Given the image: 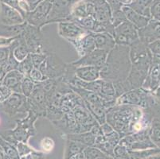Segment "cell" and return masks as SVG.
I'll return each instance as SVG.
<instances>
[{
	"mask_svg": "<svg viewBox=\"0 0 160 159\" xmlns=\"http://www.w3.org/2000/svg\"><path fill=\"white\" fill-rule=\"evenodd\" d=\"M63 115L64 112H62L60 107H57V106L52 104H48L45 118L49 119L52 122L60 119L63 116Z\"/></svg>",
	"mask_w": 160,
	"mask_h": 159,
	"instance_id": "f1b7e54d",
	"label": "cell"
},
{
	"mask_svg": "<svg viewBox=\"0 0 160 159\" xmlns=\"http://www.w3.org/2000/svg\"><path fill=\"white\" fill-rule=\"evenodd\" d=\"M125 21H127V18H126V16H125L124 13L122 11V9L120 10V11L112 12V25L114 27H116V26L120 25L121 23H123V22Z\"/></svg>",
	"mask_w": 160,
	"mask_h": 159,
	"instance_id": "d6a6232c",
	"label": "cell"
},
{
	"mask_svg": "<svg viewBox=\"0 0 160 159\" xmlns=\"http://www.w3.org/2000/svg\"><path fill=\"white\" fill-rule=\"evenodd\" d=\"M10 51L13 53L14 58H15L18 62H21L24 59L30 55V52L27 48L24 38L22 35L17 37L14 42L11 43L9 46Z\"/></svg>",
	"mask_w": 160,
	"mask_h": 159,
	"instance_id": "7402d4cb",
	"label": "cell"
},
{
	"mask_svg": "<svg viewBox=\"0 0 160 159\" xmlns=\"http://www.w3.org/2000/svg\"><path fill=\"white\" fill-rule=\"evenodd\" d=\"M72 114L76 119V122L79 126L80 133L90 131L91 128L98 122L92 116L89 111L85 107V103H81L76 106L72 109Z\"/></svg>",
	"mask_w": 160,
	"mask_h": 159,
	"instance_id": "7c38bea8",
	"label": "cell"
},
{
	"mask_svg": "<svg viewBox=\"0 0 160 159\" xmlns=\"http://www.w3.org/2000/svg\"><path fill=\"white\" fill-rule=\"evenodd\" d=\"M33 68L34 67H33V63H32L30 55H29L26 59H24L21 62H19L17 70H18L25 77H28Z\"/></svg>",
	"mask_w": 160,
	"mask_h": 159,
	"instance_id": "4dcf8cb0",
	"label": "cell"
},
{
	"mask_svg": "<svg viewBox=\"0 0 160 159\" xmlns=\"http://www.w3.org/2000/svg\"><path fill=\"white\" fill-rule=\"evenodd\" d=\"M100 127H101V130H102L103 135H108V134L111 133V132H112L114 131L112 127L109 124V123H108L107 122H104V124L100 125Z\"/></svg>",
	"mask_w": 160,
	"mask_h": 159,
	"instance_id": "f6af8a7d",
	"label": "cell"
},
{
	"mask_svg": "<svg viewBox=\"0 0 160 159\" xmlns=\"http://www.w3.org/2000/svg\"><path fill=\"white\" fill-rule=\"evenodd\" d=\"M85 159H88V158H85Z\"/></svg>",
	"mask_w": 160,
	"mask_h": 159,
	"instance_id": "db71d44e",
	"label": "cell"
},
{
	"mask_svg": "<svg viewBox=\"0 0 160 159\" xmlns=\"http://www.w3.org/2000/svg\"><path fill=\"white\" fill-rule=\"evenodd\" d=\"M27 22H25L18 25H5L0 22V37H16L22 35L24 31Z\"/></svg>",
	"mask_w": 160,
	"mask_h": 159,
	"instance_id": "cb8c5ba5",
	"label": "cell"
},
{
	"mask_svg": "<svg viewBox=\"0 0 160 159\" xmlns=\"http://www.w3.org/2000/svg\"><path fill=\"white\" fill-rule=\"evenodd\" d=\"M129 57L132 68L126 83L130 90L140 88L148 74L152 62V54L148 45L139 39L129 46Z\"/></svg>",
	"mask_w": 160,
	"mask_h": 159,
	"instance_id": "7a4b0ae2",
	"label": "cell"
},
{
	"mask_svg": "<svg viewBox=\"0 0 160 159\" xmlns=\"http://www.w3.org/2000/svg\"><path fill=\"white\" fill-rule=\"evenodd\" d=\"M35 83L33 82L30 77H25L21 83L22 94L28 98L29 96L31 95V93L33 92L34 87H35Z\"/></svg>",
	"mask_w": 160,
	"mask_h": 159,
	"instance_id": "f546056e",
	"label": "cell"
},
{
	"mask_svg": "<svg viewBox=\"0 0 160 159\" xmlns=\"http://www.w3.org/2000/svg\"><path fill=\"white\" fill-rule=\"evenodd\" d=\"M10 55L9 47H0V66L3 68L7 64Z\"/></svg>",
	"mask_w": 160,
	"mask_h": 159,
	"instance_id": "8d00e7d4",
	"label": "cell"
},
{
	"mask_svg": "<svg viewBox=\"0 0 160 159\" xmlns=\"http://www.w3.org/2000/svg\"><path fill=\"white\" fill-rule=\"evenodd\" d=\"M106 2L108 3L109 7L111 8L112 13L120 11L123 7V0H106Z\"/></svg>",
	"mask_w": 160,
	"mask_h": 159,
	"instance_id": "f35d334b",
	"label": "cell"
},
{
	"mask_svg": "<svg viewBox=\"0 0 160 159\" xmlns=\"http://www.w3.org/2000/svg\"><path fill=\"white\" fill-rule=\"evenodd\" d=\"M1 111L10 117L17 115H24L26 116L30 111L27 97L22 93L13 92L9 98L2 103Z\"/></svg>",
	"mask_w": 160,
	"mask_h": 159,
	"instance_id": "52a82bcc",
	"label": "cell"
},
{
	"mask_svg": "<svg viewBox=\"0 0 160 159\" xmlns=\"http://www.w3.org/2000/svg\"><path fill=\"white\" fill-rule=\"evenodd\" d=\"M0 22L5 25H18L25 22V19L16 9L0 2Z\"/></svg>",
	"mask_w": 160,
	"mask_h": 159,
	"instance_id": "2e32d148",
	"label": "cell"
},
{
	"mask_svg": "<svg viewBox=\"0 0 160 159\" xmlns=\"http://www.w3.org/2000/svg\"><path fill=\"white\" fill-rule=\"evenodd\" d=\"M54 141L53 138H49V137H46L42 138L41 141V147L44 152L49 153L53 151V147H54Z\"/></svg>",
	"mask_w": 160,
	"mask_h": 159,
	"instance_id": "e575fe53",
	"label": "cell"
},
{
	"mask_svg": "<svg viewBox=\"0 0 160 159\" xmlns=\"http://www.w3.org/2000/svg\"><path fill=\"white\" fill-rule=\"evenodd\" d=\"M83 1H87V2H93L95 0H83Z\"/></svg>",
	"mask_w": 160,
	"mask_h": 159,
	"instance_id": "816d5d0a",
	"label": "cell"
},
{
	"mask_svg": "<svg viewBox=\"0 0 160 159\" xmlns=\"http://www.w3.org/2000/svg\"><path fill=\"white\" fill-rule=\"evenodd\" d=\"M18 37H19V36H18ZM18 37H11V38L0 37V47H9L11 45V43Z\"/></svg>",
	"mask_w": 160,
	"mask_h": 159,
	"instance_id": "60d3db41",
	"label": "cell"
},
{
	"mask_svg": "<svg viewBox=\"0 0 160 159\" xmlns=\"http://www.w3.org/2000/svg\"><path fill=\"white\" fill-rule=\"evenodd\" d=\"M89 32L81 28L73 22H62L58 23V34L68 42L81 38Z\"/></svg>",
	"mask_w": 160,
	"mask_h": 159,
	"instance_id": "5bb4252c",
	"label": "cell"
},
{
	"mask_svg": "<svg viewBox=\"0 0 160 159\" xmlns=\"http://www.w3.org/2000/svg\"><path fill=\"white\" fill-rule=\"evenodd\" d=\"M152 129H151V138L155 141H159L160 140V126L158 123H153Z\"/></svg>",
	"mask_w": 160,
	"mask_h": 159,
	"instance_id": "ab89813d",
	"label": "cell"
},
{
	"mask_svg": "<svg viewBox=\"0 0 160 159\" xmlns=\"http://www.w3.org/2000/svg\"><path fill=\"white\" fill-rule=\"evenodd\" d=\"M49 52H41V53H30L32 63L34 68H39L40 65L46 60Z\"/></svg>",
	"mask_w": 160,
	"mask_h": 159,
	"instance_id": "1f68e13d",
	"label": "cell"
},
{
	"mask_svg": "<svg viewBox=\"0 0 160 159\" xmlns=\"http://www.w3.org/2000/svg\"><path fill=\"white\" fill-rule=\"evenodd\" d=\"M46 1H48V2H51V3H53V2H54L55 0H46Z\"/></svg>",
	"mask_w": 160,
	"mask_h": 159,
	"instance_id": "f907efd6",
	"label": "cell"
},
{
	"mask_svg": "<svg viewBox=\"0 0 160 159\" xmlns=\"http://www.w3.org/2000/svg\"><path fill=\"white\" fill-rule=\"evenodd\" d=\"M108 53V52L104 50L96 49L85 56L71 62V64L75 67L94 66L101 69L105 64Z\"/></svg>",
	"mask_w": 160,
	"mask_h": 159,
	"instance_id": "4fadbf2b",
	"label": "cell"
},
{
	"mask_svg": "<svg viewBox=\"0 0 160 159\" xmlns=\"http://www.w3.org/2000/svg\"><path fill=\"white\" fill-rule=\"evenodd\" d=\"M149 92L140 88L126 92L116 99V105H131L147 109L153 104V99L150 96Z\"/></svg>",
	"mask_w": 160,
	"mask_h": 159,
	"instance_id": "5b68a950",
	"label": "cell"
},
{
	"mask_svg": "<svg viewBox=\"0 0 160 159\" xmlns=\"http://www.w3.org/2000/svg\"><path fill=\"white\" fill-rule=\"evenodd\" d=\"M26 2L28 5L29 9H30V11H33L41 2H42L43 0H25Z\"/></svg>",
	"mask_w": 160,
	"mask_h": 159,
	"instance_id": "ee69618b",
	"label": "cell"
},
{
	"mask_svg": "<svg viewBox=\"0 0 160 159\" xmlns=\"http://www.w3.org/2000/svg\"><path fill=\"white\" fill-rule=\"evenodd\" d=\"M90 132H91V133L96 138L98 136H101V135H103L102 130H101L100 125L99 124V123H97L96 125H94V126L91 128V130H90Z\"/></svg>",
	"mask_w": 160,
	"mask_h": 159,
	"instance_id": "7bdbcfd3",
	"label": "cell"
},
{
	"mask_svg": "<svg viewBox=\"0 0 160 159\" xmlns=\"http://www.w3.org/2000/svg\"><path fill=\"white\" fill-rule=\"evenodd\" d=\"M139 39L146 45L160 39V21L151 18L146 26L138 30Z\"/></svg>",
	"mask_w": 160,
	"mask_h": 159,
	"instance_id": "9a60e30c",
	"label": "cell"
},
{
	"mask_svg": "<svg viewBox=\"0 0 160 159\" xmlns=\"http://www.w3.org/2000/svg\"><path fill=\"white\" fill-rule=\"evenodd\" d=\"M152 2L153 0H134L128 7L141 15L152 18L151 14V6Z\"/></svg>",
	"mask_w": 160,
	"mask_h": 159,
	"instance_id": "484cf974",
	"label": "cell"
},
{
	"mask_svg": "<svg viewBox=\"0 0 160 159\" xmlns=\"http://www.w3.org/2000/svg\"><path fill=\"white\" fill-rule=\"evenodd\" d=\"M69 159H85V154H84V151L81 153H78V154H75V155H72V157H69Z\"/></svg>",
	"mask_w": 160,
	"mask_h": 159,
	"instance_id": "bcb514c9",
	"label": "cell"
},
{
	"mask_svg": "<svg viewBox=\"0 0 160 159\" xmlns=\"http://www.w3.org/2000/svg\"><path fill=\"white\" fill-rule=\"evenodd\" d=\"M131 68L129 46L116 45L108 53L105 64L100 69V79L112 84L123 82L127 80Z\"/></svg>",
	"mask_w": 160,
	"mask_h": 159,
	"instance_id": "6da1fadb",
	"label": "cell"
},
{
	"mask_svg": "<svg viewBox=\"0 0 160 159\" xmlns=\"http://www.w3.org/2000/svg\"><path fill=\"white\" fill-rule=\"evenodd\" d=\"M66 68L67 63L60 57L55 52H49L38 69L46 78L58 79L63 77Z\"/></svg>",
	"mask_w": 160,
	"mask_h": 159,
	"instance_id": "8992f818",
	"label": "cell"
},
{
	"mask_svg": "<svg viewBox=\"0 0 160 159\" xmlns=\"http://www.w3.org/2000/svg\"><path fill=\"white\" fill-rule=\"evenodd\" d=\"M66 139L72 140L75 142H78L80 143L85 145V147H94L96 142V137L88 131L84 133L78 134H67L65 135Z\"/></svg>",
	"mask_w": 160,
	"mask_h": 159,
	"instance_id": "d4e9b609",
	"label": "cell"
},
{
	"mask_svg": "<svg viewBox=\"0 0 160 159\" xmlns=\"http://www.w3.org/2000/svg\"><path fill=\"white\" fill-rule=\"evenodd\" d=\"M38 118L36 114L29 111L25 117L16 120V127L14 129L11 130V132L18 142L27 143L29 138L36 135L34 124Z\"/></svg>",
	"mask_w": 160,
	"mask_h": 159,
	"instance_id": "277c9868",
	"label": "cell"
},
{
	"mask_svg": "<svg viewBox=\"0 0 160 159\" xmlns=\"http://www.w3.org/2000/svg\"><path fill=\"white\" fill-rule=\"evenodd\" d=\"M52 3L46 0H43L33 11H29L26 14L25 21L28 24L42 29L46 25L47 17L51 10Z\"/></svg>",
	"mask_w": 160,
	"mask_h": 159,
	"instance_id": "8fae6325",
	"label": "cell"
},
{
	"mask_svg": "<svg viewBox=\"0 0 160 159\" xmlns=\"http://www.w3.org/2000/svg\"><path fill=\"white\" fill-rule=\"evenodd\" d=\"M113 37L116 45L130 46L139 40L138 29L127 20L115 27Z\"/></svg>",
	"mask_w": 160,
	"mask_h": 159,
	"instance_id": "9c48e42d",
	"label": "cell"
},
{
	"mask_svg": "<svg viewBox=\"0 0 160 159\" xmlns=\"http://www.w3.org/2000/svg\"><path fill=\"white\" fill-rule=\"evenodd\" d=\"M52 123L56 127V128L62 131L65 135L80 133L79 126L76 122L72 111L64 113L63 116L60 119L52 122Z\"/></svg>",
	"mask_w": 160,
	"mask_h": 159,
	"instance_id": "e0dca14e",
	"label": "cell"
},
{
	"mask_svg": "<svg viewBox=\"0 0 160 159\" xmlns=\"http://www.w3.org/2000/svg\"><path fill=\"white\" fill-rule=\"evenodd\" d=\"M1 107H2V103H0V111H1Z\"/></svg>",
	"mask_w": 160,
	"mask_h": 159,
	"instance_id": "f5cc1de1",
	"label": "cell"
},
{
	"mask_svg": "<svg viewBox=\"0 0 160 159\" xmlns=\"http://www.w3.org/2000/svg\"><path fill=\"white\" fill-rule=\"evenodd\" d=\"M148 47L153 56L160 57V39L148 44Z\"/></svg>",
	"mask_w": 160,
	"mask_h": 159,
	"instance_id": "74e56055",
	"label": "cell"
},
{
	"mask_svg": "<svg viewBox=\"0 0 160 159\" xmlns=\"http://www.w3.org/2000/svg\"><path fill=\"white\" fill-rule=\"evenodd\" d=\"M16 149L18 151V154H19L20 157H24V156L28 155L29 154L32 153L33 151V150L32 148H30L27 143H25L22 142H18L17 146H16Z\"/></svg>",
	"mask_w": 160,
	"mask_h": 159,
	"instance_id": "d590c367",
	"label": "cell"
},
{
	"mask_svg": "<svg viewBox=\"0 0 160 159\" xmlns=\"http://www.w3.org/2000/svg\"><path fill=\"white\" fill-rule=\"evenodd\" d=\"M87 147L80 143L78 142H75L72 140L66 139V146H65V157L64 159H69L72 155L83 152Z\"/></svg>",
	"mask_w": 160,
	"mask_h": 159,
	"instance_id": "4316f807",
	"label": "cell"
},
{
	"mask_svg": "<svg viewBox=\"0 0 160 159\" xmlns=\"http://www.w3.org/2000/svg\"><path fill=\"white\" fill-rule=\"evenodd\" d=\"M134 0H123V6H128L131 2H133Z\"/></svg>",
	"mask_w": 160,
	"mask_h": 159,
	"instance_id": "c3c4849f",
	"label": "cell"
},
{
	"mask_svg": "<svg viewBox=\"0 0 160 159\" xmlns=\"http://www.w3.org/2000/svg\"><path fill=\"white\" fill-rule=\"evenodd\" d=\"M85 158L88 159H115L112 156L104 154L95 147H88L84 151Z\"/></svg>",
	"mask_w": 160,
	"mask_h": 159,
	"instance_id": "83f0119b",
	"label": "cell"
},
{
	"mask_svg": "<svg viewBox=\"0 0 160 159\" xmlns=\"http://www.w3.org/2000/svg\"><path fill=\"white\" fill-rule=\"evenodd\" d=\"M122 11L124 13L128 21L130 22L132 24H133L138 30L146 26L148 23L149 22L150 19H151L149 17L142 16L139 14V13L136 12L128 6H123L122 7Z\"/></svg>",
	"mask_w": 160,
	"mask_h": 159,
	"instance_id": "603a6c76",
	"label": "cell"
},
{
	"mask_svg": "<svg viewBox=\"0 0 160 159\" xmlns=\"http://www.w3.org/2000/svg\"><path fill=\"white\" fill-rule=\"evenodd\" d=\"M78 0H55L52 3L51 10L47 17L46 25L67 22L72 10Z\"/></svg>",
	"mask_w": 160,
	"mask_h": 159,
	"instance_id": "ba28073f",
	"label": "cell"
},
{
	"mask_svg": "<svg viewBox=\"0 0 160 159\" xmlns=\"http://www.w3.org/2000/svg\"><path fill=\"white\" fill-rule=\"evenodd\" d=\"M28 77H30L35 84H38V83L42 82V81H44L45 80L47 79L42 73V72H41L38 68H33V69H32V71L30 72Z\"/></svg>",
	"mask_w": 160,
	"mask_h": 159,
	"instance_id": "836d02e7",
	"label": "cell"
},
{
	"mask_svg": "<svg viewBox=\"0 0 160 159\" xmlns=\"http://www.w3.org/2000/svg\"><path fill=\"white\" fill-rule=\"evenodd\" d=\"M30 112L36 114L38 117L46 116L48 100L47 95L41 84H36L33 92L27 98Z\"/></svg>",
	"mask_w": 160,
	"mask_h": 159,
	"instance_id": "30bf717a",
	"label": "cell"
},
{
	"mask_svg": "<svg viewBox=\"0 0 160 159\" xmlns=\"http://www.w3.org/2000/svg\"><path fill=\"white\" fill-rule=\"evenodd\" d=\"M24 77L25 76L22 75L18 70H12L6 73L1 84L11 88L13 92L22 93L21 83Z\"/></svg>",
	"mask_w": 160,
	"mask_h": 159,
	"instance_id": "d6986e66",
	"label": "cell"
},
{
	"mask_svg": "<svg viewBox=\"0 0 160 159\" xmlns=\"http://www.w3.org/2000/svg\"><path fill=\"white\" fill-rule=\"evenodd\" d=\"M7 157V156L6 155L5 153L3 152L2 149L0 148V159H6Z\"/></svg>",
	"mask_w": 160,
	"mask_h": 159,
	"instance_id": "7dc6e473",
	"label": "cell"
},
{
	"mask_svg": "<svg viewBox=\"0 0 160 159\" xmlns=\"http://www.w3.org/2000/svg\"><path fill=\"white\" fill-rule=\"evenodd\" d=\"M94 41H95L96 49L104 50L109 52L116 46L114 37L107 32L103 33H92Z\"/></svg>",
	"mask_w": 160,
	"mask_h": 159,
	"instance_id": "44dd1931",
	"label": "cell"
},
{
	"mask_svg": "<svg viewBox=\"0 0 160 159\" xmlns=\"http://www.w3.org/2000/svg\"><path fill=\"white\" fill-rule=\"evenodd\" d=\"M5 98H4V96H2V92H0V103H3L4 101H5Z\"/></svg>",
	"mask_w": 160,
	"mask_h": 159,
	"instance_id": "681fc988",
	"label": "cell"
},
{
	"mask_svg": "<svg viewBox=\"0 0 160 159\" xmlns=\"http://www.w3.org/2000/svg\"><path fill=\"white\" fill-rule=\"evenodd\" d=\"M30 53L49 52L48 44L45 41L42 29L27 23L24 31L22 33Z\"/></svg>",
	"mask_w": 160,
	"mask_h": 159,
	"instance_id": "3957f363",
	"label": "cell"
},
{
	"mask_svg": "<svg viewBox=\"0 0 160 159\" xmlns=\"http://www.w3.org/2000/svg\"><path fill=\"white\" fill-rule=\"evenodd\" d=\"M100 69L94 66L76 67L75 77L85 82H93L100 79Z\"/></svg>",
	"mask_w": 160,
	"mask_h": 159,
	"instance_id": "ffe728a7",
	"label": "cell"
},
{
	"mask_svg": "<svg viewBox=\"0 0 160 159\" xmlns=\"http://www.w3.org/2000/svg\"><path fill=\"white\" fill-rule=\"evenodd\" d=\"M0 92H2V96H4L5 100H7V98H9L10 96H11V94L13 93V91L11 88L7 87L5 85H2V84H0Z\"/></svg>",
	"mask_w": 160,
	"mask_h": 159,
	"instance_id": "b9f144b4",
	"label": "cell"
},
{
	"mask_svg": "<svg viewBox=\"0 0 160 159\" xmlns=\"http://www.w3.org/2000/svg\"><path fill=\"white\" fill-rule=\"evenodd\" d=\"M69 43L73 46L75 50L77 51L79 58L85 56L89 52H92L94 49H96L93 35H92V33H90V32L81 38L72 41Z\"/></svg>",
	"mask_w": 160,
	"mask_h": 159,
	"instance_id": "ac0fdd59",
	"label": "cell"
}]
</instances>
